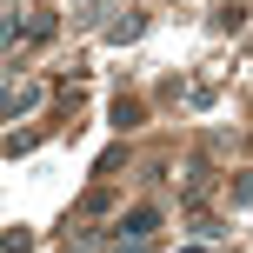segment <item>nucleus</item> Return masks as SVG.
<instances>
[{"mask_svg": "<svg viewBox=\"0 0 253 253\" xmlns=\"http://www.w3.org/2000/svg\"><path fill=\"white\" fill-rule=\"evenodd\" d=\"M93 20H107V0H80L74 7V27H93Z\"/></svg>", "mask_w": 253, "mask_h": 253, "instance_id": "nucleus-4", "label": "nucleus"}, {"mask_svg": "<svg viewBox=\"0 0 253 253\" xmlns=\"http://www.w3.org/2000/svg\"><path fill=\"white\" fill-rule=\"evenodd\" d=\"M27 107H40V87H7V120H20Z\"/></svg>", "mask_w": 253, "mask_h": 253, "instance_id": "nucleus-2", "label": "nucleus"}, {"mask_svg": "<svg viewBox=\"0 0 253 253\" xmlns=\"http://www.w3.org/2000/svg\"><path fill=\"white\" fill-rule=\"evenodd\" d=\"M153 227H160V207H133V213L120 220V233H126V240H153Z\"/></svg>", "mask_w": 253, "mask_h": 253, "instance_id": "nucleus-1", "label": "nucleus"}, {"mask_svg": "<svg viewBox=\"0 0 253 253\" xmlns=\"http://www.w3.org/2000/svg\"><path fill=\"white\" fill-rule=\"evenodd\" d=\"M107 253H153V240H126V233H120V240L107 247Z\"/></svg>", "mask_w": 253, "mask_h": 253, "instance_id": "nucleus-5", "label": "nucleus"}, {"mask_svg": "<svg viewBox=\"0 0 253 253\" xmlns=\"http://www.w3.org/2000/svg\"><path fill=\"white\" fill-rule=\"evenodd\" d=\"M67 253H80V247H67Z\"/></svg>", "mask_w": 253, "mask_h": 253, "instance_id": "nucleus-6", "label": "nucleus"}, {"mask_svg": "<svg viewBox=\"0 0 253 253\" xmlns=\"http://www.w3.org/2000/svg\"><path fill=\"white\" fill-rule=\"evenodd\" d=\"M133 34H140V13H114V27H107V40H114V47H126Z\"/></svg>", "mask_w": 253, "mask_h": 253, "instance_id": "nucleus-3", "label": "nucleus"}]
</instances>
